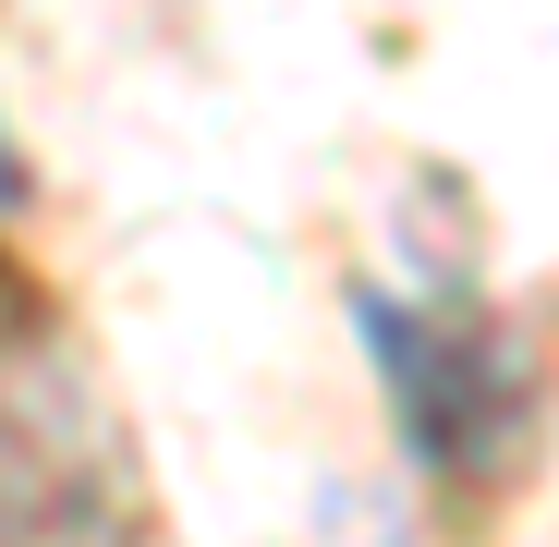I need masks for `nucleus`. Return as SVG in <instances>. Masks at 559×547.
Masks as SVG:
<instances>
[{"label":"nucleus","instance_id":"f257e3e1","mask_svg":"<svg viewBox=\"0 0 559 547\" xmlns=\"http://www.w3.org/2000/svg\"><path fill=\"white\" fill-rule=\"evenodd\" d=\"M0 547H146L134 426L25 267H0Z\"/></svg>","mask_w":559,"mask_h":547},{"label":"nucleus","instance_id":"f03ea898","mask_svg":"<svg viewBox=\"0 0 559 547\" xmlns=\"http://www.w3.org/2000/svg\"><path fill=\"white\" fill-rule=\"evenodd\" d=\"M353 317H365L378 390L402 414V450H414L426 475L487 487L511 450H523V414H535L523 341L487 305H438V293H353Z\"/></svg>","mask_w":559,"mask_h":547}]
</instances>
